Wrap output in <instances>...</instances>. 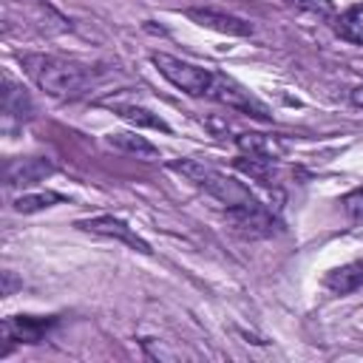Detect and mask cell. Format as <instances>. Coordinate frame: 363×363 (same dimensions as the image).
Segmentation results:
<instances>
[{
  "label": "cell",
  "mask_w": 363,
  "mask_h": 363,
  "mask_svg": "<svg viewBox=\"0 0 363 363\" xmlns=\"http://www.w3.org/2000/svg\"><path fill=\"white\" fill-rule=\"evenodd\" d=\"M20 65L31 77V82L54 99H77L94 82L91 68L54 54H20Z\"/></svg>",
  "instance_id": "cell-1"
},
{
  "label": "cell",
  "mask_w": 363,
  "mask_h": 363,
  "mask_svg": "<svg viewBox=\"0 0 363 363\" xmlns=\"http://www.w3.org/2000/svg\"><path fill=\"white\" fill-rule=\"evenodd\" d=\"M170 167L176 173H182L184 179H190L196 187H201L207 196H213L216 201H221L224 210H235V207H244V204L258 201L244 182H238V179H233V176H227V173H221V170H216V167H210L204 162L182 159V162H173Z\"/></svg>",
  "instance_id": "cell-2"
},
{
  "label": "cell",
  "mask_w": 363,
  "mask_h": 363,
  "mask_svg": "<svg viewBox=\"0 0 363 363\" xmlns=\"http://www.w3.org/2000/svg\"><path fill=\"white\" fill-rule=\"evenodd\" d=\"M150 62L156 65V71H159L170 85H176V88L184 91L187 96H210V88H213V82H216V71H213V68H204V65L179 60V57L164 54V51H153V54H150Z\"/></svg>",
  "instance_id": "cell-3"
},
{
  "label": "cell",
  "mask_w": 363,
  "mask_h": 363,
  "mask_svg": "<svg viewBox=\"0 0 363 363\" xmlns=\"http://www.w3.org/2000/svg\"><path fill=\"white\" fill-rule=\"evenodd\" d=\"M207 99H216V102H221V105H227V108H233V111H238V113L255 116V119H269V116H272V113L267 111V105H264L258 96H252L241 82H235L233 77L218 74V71H216V82H213Z\"/></svg>",
  "instance_id": "cell-4"
},
{
  "label": "cell",
  "mask_w": 363,
  "mask_h": 363,
  "mask_svg": "<svg viewBox=\"0 0 363 363\" xmlns=\"http://www.w3.org/2000/svg\"><path fill=\"white\" fill-rule=\"evenodd\" d=\"M77 227L79 230H85V233H94V235H105V238H116V241H122V244H128L130 250H136V252H145V255H150L153 250H150V244L128 224V221H122V218H116V216H94V218H79L77 221Z\"/></svg>",
  "instance_id": "cell-5"
},
{
  "label": "cell",
  "mask_w": 363,
  "mask_h": 363,
  "mask_svg": "<svg viewBox=\"0 0 363 363\" xmlns=\"http://www.w3.org/2000/svg\"><path fill=\"white\" fill-rule=\"evenodd\" d=\"M224 213H227L230 227L244 238H267L275 233V218L261 201H252V204H244L235 210H224Z\"/></svg>",
  "instance_id": "cell-6"
},
{
  "label": "cell",
  "mask_w": 363,
  "mask_h": 363,
  "mask_svg": "<svg viewBox=\"0 0 363 363\" xmlns=\"http://www.w3.org/2000/svg\"><path fill=\"white\" fill-rule=\"evenodd\" d=\"M57 318H37V315H14L3 320V340L6 343H40L51 332Z\"/></svg>",
  "instance_id": "cell-7"
},
{
  "label": "cell",
  "mask_w": 363,
  "mask_h": 363,
  "mask_svg": "<svg viewBox=\"0 0 363 363\" xmlns=\"http://www.w3.org/2000/svg\"><path fill=\"white\" fill-rule=\"evenodd\" d=\"M187 17L193 23H199L201 28H213V31L233 34V37H250L255 31L252 23H247V20L235 17V14L218 11V9H187Z\"/></svg>",
  "instance_id": "cell-8"
},
{
  "label": "cell",
  "mask_w": 363,
  "mask_h": 363,
  "mask_svg": "<svg viewBox=\"0 0 363 363\" xmlns=\"http://www.w3.org/2000/svg\"><path fill=\"white\" fill-rule=\"evenodd\" d=\"M323 286L332 295H352V292L363 289V261H349V264L329 269L323 275Z\"/></svg>",
  "instance_id": "cell-9"
},
{
  "label": "cell",
  "mask_w": 363,
  "mask_h": 363,
  "mask_svg": "<svg viewBox=\"0 0 363 363\" xmlns=\"http://www.w3.org/2000/svg\"><path fill=\"white\" fill-rule=\"evenodd\" d=\"M48 173H54V167L45 159H20V162H11L6 167V184L9 187H28V184L43 182Z\"/></svg>",
  "instance_id": "cell-10"
},
{
  "label": "cell",
  "mask_w": 363,
  "mask_h": 363,
  "mask_svg": "<svg viewBox=\"0 0 363 363\" xmlns=\"http://www.w3.org/2000/svg\"><path fill=\"white\" fill-rule=\"evenodd\" d=\"M31 113H34V102L26 94V88L14 85L11 79H3V116H6V125L26 122V119H31Z\"/></svg>",
  "instance_id": "cell-11"
},
{
  "label": "cell",
  "mask_w": 363,
  "mask_h": 363,
  "mask_svg": "<svg viewBox=\"0 0 363 363\" xmlns=\"http://www.w3.org/2000/svg\"><path fill=\"white\" fill-rule=\"evenodd\" d=\"M111 111H113L119 119H125V122H130V125H136V128H150V130L170 133V125H167L159 113H153L150 108H142V105H133V102H111Z\"/></svg>",
  "instance_id": "cell-12"
},
{
  "label": "cell",
  "mask_w": 363,
  "mask_h": 363,
  "mask_svg": "<svg viewBox=\"0 0 363 363\" xmlns=\"http://www.w3.org/2000/svg\"><path fill=\"white\" fill-rule=\"evenodd\" d=\"M235 145L244 156H258V159H278L281 156V145L272 136L264 133H238Z\"/></svg>",
  "instance_id": "cell-13"
},
{
  "label": "cell",
  "mask_w": 363,
  "mask_h": 363,
  "mask_svg": "<svg viewBox=\"0 0 363 363\" xmlns=\"http://www.w3.org/2000/svg\"><path fill=\"white\" fill-rule=\"evenodd\" d=\"M108 145L125 150V153H133L139 159H159V147L153 142H147L145 136L139 133H130V130H119V133H111L108 136Z\"/></svg>",
  "instance_id": "cell-14"
},
{
  "label": "cell",
  "mask_w": 363,
  "mask_h": 363,
  "mask_svg": "<svg viewBox=\"0 0 363 363\" xmlns=\"http://www.w3.org/2000/svg\"><path fill=\"white\" fill-rule=\"evenodd\" d=\"M335 28L343 40L363 45V3L349 6L346 11H340V17H335Z\"/></svg>",
  "instance_id": "cell-15"
},
{
  "label": "cell",
  "mask_w": 363,
  "mask_h": 363,
  "mask_svg": "<svg viewBox=\"0 0 363 363\" xmlns=\"http://www.w3.org/2000/svg\"><path fill=\"white\" fill-rule=\"evenodd\" d=\"M65 201L62 193H54V190H43V193H23L14 199V213H40V210H48L54 204Z\"/></svg>",
  "instance_id": "cell-16"
},
{
  "label": "cell",
  "mask_w": 363,
  "mask_h": 363,
  "mask_svg": "<svg viewBox=\"0 0 363 363\" xmlns=\"http://www.w3.org/2000/svg\"><path fill=\"white\" fill-rule=\"evenodd\" d=\"M275 159H258V156H238L235 159V167L241 170V173H247L250 179H255V182H261V184H272V179H275V164H272Z\"/></svg>",
  "instance_id": "cell-17"
},
{
  "label": "cell",
  "mask_w": 363,
  "mask_h": 363,
  "mask_svg": "<svg viewBox=\"0 0 363 363\" xmlns=\"http://www.w3.org/2000/svg\"><path fill=\"white\" fill-rule=\"evenodd\" d=\"M289 6H295L298 11H306L312 17H320V20H332L335 17V6L332 0H286Z\"/></svg>",
  "instance_id": "cell-18"
},
{
  "label": "cell",
  "mask_w": 363,
  "mask_h": 363,
  "mask_svg": "<svg viewBox=\"0 0 363 363\" xmlns=\"http://www.w3.org/2000/svg\"><path fill=\"white\" fill-rule=\"evenodd\" d=\"M340 204H343V210L349 213V218L360 221V218H363V187L349 190V193L340 199Z\"/></svg>",
  "instance_id": "cell-19"
},
{
  "label": "cell",
  "mask_w": 363,
  "mask_h": 363,
  "mask_svg": "<svg viewBox=\"0 0 363 363\" xmlns=\"http://www.w3.org/2000/svg\"><path fill=\"white\" fill-rule=\"evenodd\" d=\"M349 102H352L354 108H360V111H363V82L352 88V94H349Z\"/></svg>",
  "instance_id": "cell-20"
}]
</instances>
